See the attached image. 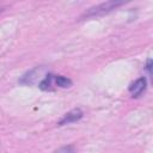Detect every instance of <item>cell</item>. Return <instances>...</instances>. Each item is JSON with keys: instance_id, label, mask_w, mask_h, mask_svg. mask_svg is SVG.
<instances>
[{"instance_id": "obj_3", "label": "cell", "mask_w": 153, "mask_h": 153, "mask_svg": "<svg viewBox=\"0 0 153 153\" xmlns=\"http://www.w3.org/2000/svg\"><path fill=\"white\" fill-rule=\"evenodd\" d=\"M82 111L80 109H73L72 111L67 112L59 122V126H65V124H69V123H73V122H76L79 121L81 117H82Z\"/></svg>"}, {"instance_id": "obj_7", "label": "cell", "mask_w": 153, "mask_h": 153, "mask_svg": "<svg viewBox=\"0 0 153 153\" xmlns=\"http://www.w3.org/2000/svg\"><path fill=\"white\" fill-rule=\"evenodd\" d=\"M54 153H75V148H74L72 145H68V146L60 147V148L56 149Z\"/></svg>"}, {"instance_id": "obj_4", "label": "cell", "mask_w": 153, "mask_h": 153, "mask_svg": "<svg viewBox=\"0 0 153 153\" xmlns=\"http://www.w3.org/2000/svg\"><path fill=\"white\" fill-rule=\"evenodd\" d=\"M146 85L147 81L145 78H140L137 80H135L130 86H129V92L131 93L133 97H139L145 90H146Z\"/></svg>"}, {"instance_id": "obj_5", "label": "cell", "mask_w": 153, "mask_h": 153, "mask_svg": "<svg viewBox=\"0 0 153 153\" xmlns=\"http://www.w3.org/2000/svg\"><path fill=\"white\" fill-rule=\"evenodd\" d=\"M54 80H55V75H54V74H47V75H45V78H44L43 80H41V81H39L38 87H39L41 90H43V91L51 90L53 84H55V82H54Z\"/></svg>"}, {"instance_id": "obj_6", "label": "cell", "mask_w": 153, "mask_h": 153, "mask_svg": "<svg viewBox=\"0 0 153 153\" xmlns=\"http://www.w3.org/2000/svg\"><path fill=\"white\" fill-rule=\"evenodd\" d=\"M54 82H55V86H59L62 88H67V87L72 86V80L66 76H62V75H55Z\"/></svg>"}, {"instance_id": "obj_1", "label": "cell", "mask_w": 153, "mask_h": 153, "mask_svg": "<svg viewBox=\"0 0 153 153\" xmlns=\"http://www.w3.org/2000/svg\"><path fill=\"white\" fill-rule=\"evenodd\" d=\"M121 5H123L122 1H114V0L106 1V2H103V4H99V5H97V6H93V7L88 8V10L84 13L82 18H85V17H86V18H90V17H94V16L105 14V13H108V12L115 10L116 7H118V6H121Z\"/></svg>"}, {"instance_id": "obj_9", "label": "cell", "mask_w": 153, "mask_h": 153, "mask_svg": "<svg viewBox=\"0 0 153 153\" xmlns=\"http://www.w3.org/2000/svg\"><path fill=\"white\" fill-rule=\"evenodd\" d=\"M2 11H4V10H2V8H0V13H1V12H2Z\"/></svg>"}, {"instance_id": "obj_2", "label": "cell", "mask_w": 153, "mask_h": 153, "mask_svg": "<svg viewBox=\"0 0 153 153\" xmlns=\"http://www.w3.org/2000/svg\"><path fill=\"white\" fill-rule=\"evenodd\" d=\"M44 71H45V68H44L43 66H41V67H36L35 69H32V71L27 72L26 74H24L19 81H20L22 84L32 85V84H35V82L37 81V79L39 78V75H41Z\"/></svg>"}, {"instance_id": "obj_8", "label": "cell", "mask_w": 153, "mask_h": 153, "mask_svg": "<svg viewBox=\"0 0 153 153\" xmlns=\"http://www.w3.org/2000/svg\"><path fill=\"white\" fill-rule=\"evenodd\" d=\"M146 68H147V71H148L149 74H151V73H152V60H151V59L147 60V66H146Z\"/></svg>"}]
</instances>
